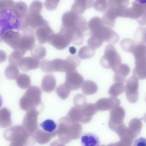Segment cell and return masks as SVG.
<instances>
[{"mask_svg": "<svg viewBox=\"0 0 146 146\" xmlns=\"http://www.w3.org/2000/svg\"><path fill=\"white\" fill-rule=\"evenodd\" d=\"M62 26L72 33V42L75 45L82 44L84 34L88 29L87 22L84 17L72 11H68L62 15Z\"/></svg>", "mask_w": 146, "mask_h": 146, "instance_id": "obj_1", "label": "cell"}, {"mask_svg": "<svg viewBox=\"0 0 146 146\" xmlns=\"http://www.w3.org/2000/svg\"><path fill=\"white\" fill-rule=\"evenodd\" d=\"M91 36L96 38L102 42H107L115 44L119 40L118 34L111 28L105 25L102 19L98 17L92 18L88 23Z\"/></svg>", "mask_w": 146, "mask_h": 146, "instance_id": "obj_2", "label": "cell"}, {"mask_svg": "<svg viewBox=\"0 0 146 146\" xmlns=\"http://www.w3.org/2000/svg\"><path fill=\"white\" fill-rule=\"evenodd\" d=\"M80 64V58L76 55H72L68 56L66 60L56 59L53 60H43L40 62L39 67L45 72H67L69 70L76 69Z\"/></svg>", "mask_w": 146, "mask_h": 146, "instance_id": "obj_3", "label": "cell"}, {"mask_svg": "<svg viewBox=\"0 0 146 146\" xmlns=\"http://www.w3.org/2000/svg\"><path fill=\"white\" fill-rule=\"evenodd\" d=\"M42 90L36 86H30L19 101L21 108L24 111L36 109L42 105Z\"/></svg>", "mask_w": 146, "mask_h": 146, "instance_id": "obj_4", "label": "cell"}, {"mask_svg": "<svg viewBox=\"0 0 146 146\" xmlns=\"http://www.w3.org/2000/svg\"><path fill=\"white\" fill-rule=\"evenodd\" d=\"M132 54L135 59V66L133 71V75L139 80L146 79V45L139 44L135 46Z\"/></svg>", "mask_w": 146, "mask_h": 146, "instance_id": "obj_5", "label": "cell"}, {"mask_svg": "<svg viewBox=\"0 0 146 146\" xmlns=\"http://www.w3.org/2000/svg\"><path fill=\"white\" fill-rule=\"evenodd\" d=\"M122 64L121 58L112 44H109L105 48L104 54L100 60V64L104 68H111L115 72Z\"/></svg>", "mask_w": 146, "mask_h": 146, "instance_id": "obj_6", "label": "cell"}, {"mask_svg": "<svg viewBox=\"0 0 146 146\" xmlns=\"http://www.w3.org/2000/svg\"><path fill=\"white\" fill-rule=\"evenodd\" d=\"M3 136L7 141L18 142L24 146L28 145V134L23 126H15L7 129L3 132Z\"/></svg>", "mask_w": 146, "mask_h": 146, "instance_id": "obj_7", "label": "cell"}, {"mask_svg": "<svg viewBox=\"0 0 146 146\" xmlns=\"http://www.w3.org/2000/svg\"><path fill=\"white\" fill-rule=\"evenodd\" d=\"M72 33L62 26L60 32L53 34L49 43L56 49L62 50L67 47L72 42Z\"/></svg>", "mask_w": 146, "mask_h": 146, "instance_id": "obj_8", "label": "cell"}, {"mask_svg": "<svg viewBox=\"0 0 146 146\" xmlns=\"http://www.w3.org/2000/svg\"><path fill=\"white\" fill-rule=\"evenodd\" d=\"M139 79L133 75L126 82V92L127 100L129 103L135 104L139 100Z\"/></svg>", "mask_w": 146, "mask_h": 146, "instance_id": "obj_9", "label": "cell"}, {"mask_svg": "<svg viewBox=\"0 0 146 146\" xmlns=\"http://www.w3.org/2000/svg\"><path fill=\"white\" fill-rule=\"evenodd\" d=\"M22 36L19 45V49L26 53L31 50L35 46L36 38L33 30L30 27L22 31Z\"/></svg>", "mask_w": 146, "mask_h": 146, "instance_id": "obj_10", "label": "cell"}, {"mask_svg": "<svg viewBox=\"0 0 146 146\" xmlns=\"http://www.w3.org/2000/svg\"><path fill=\"white\" fill-rule=\"evenodd\" d=\"M84 78L76 69H72L66 73L65 84L71 90L76 91L81 87Z\"/></svg>", "mask_w": 146, "mask_h": 146, "instance_id": "obj_11", "label": "cell"}, {"mask_svg": "<svg viewBox=\"0 0 146 146\" xmlns=\"http://www.w3.org/2000/svg\"><path fill=\"white\" fill-rule=\"evenodd\" d=\"M44 20L40 13L28 10L21 31H23L28 27L33 30L36 29L44 23Z\"/></svg>", "mask_w": 146, "mask_h": 146, "instance_id": "obj_12", "label": "cell"}, {"mask_svg": "<svg viewBox=\"0 0 146 146\" xmlns=\"http://www.w3.org/2000/svg\"><path fill=\"white\" fill-rule=\"evenodd\" d=\"M22 36L19 31L13 30H7L0 35L1 40L14 50L19 49Z\"/></svg>", "mask_w": 146, "mask_h": 146, "instance_id": "obj_13", "label": "cell"}, {"mask_svg": "<svg viewBox=\"0 0 146 146\" xmlns=\"http://www.w3.org/2000/svg\"><path fill=\"white\" fill-rule=\"evenodd\" d=\"M54 33V32L50 28L48 22L45 20L35 32L36 38L40 44L49 42Z\"/></svg>", "mask_w": 146, "mask_h": 146, "instance_id": "obj_14", "label": "cell"}, {"mask_svg": "<svg viewBox=\"0 0 146 146\" xmlns=\"http://www.w3.org/2000/svg\"><path fill=\"white\" fill-rule=\"evenodd\" d=\"M132 7L127 8L124 13V18H129L132 19H139L144 14L145 10L143 4L134 1L132 3Z\"/></svg>", "mask_w": 146, "mask_h": 146, "instance_id": "obj_15", "label": "cell"}, {"mask_svg": "<svg viewBox=\"0 0 146 146\" xmlns=\"http://www.w3.org/2000/svg\"><path fill=\"white\" fill-rule=\"evenodd\" d=\"M121 101L116 97H112L110 98H103L97 101L95 106L96 108L101 110H110L119 106Z\"/></svg>", "mask_w": 146, "mask_h": 146, "instance_id": "obj_16", "label": "cell"}, {"mask_svg": "<svg viewBox=\"0 0 146 146\" xmlns=\"http://www.w3.org/2000/svg\"><path fill=\"white\" fill-rule=\"evenodd\" d=\"M121 15L119 11L109 7L103 15L102 21L105 25L111 28L115 26V20L118 17H121Z\"/></svg>", "mask_w": 146, "mask_h": 146, "instance_id": "obj_17", "label": "cell"}, {"mask_svg": "<svg viewBox=\"0 0 146 146\" xmlns=\"http://www.w3.org/2000/svg\"><path fill=\"white\" fill-rule=\"evenodd\" d=\"M39 60L33 57L22 58L19 63V66L24 72H28L38 68L40 66Z\"/></svg>", "mask_w": 146, "mask_h": 146, "instance_id": "obj_18", "label": "cell"}, {"mask_svg": "<svg viewBox=\"0 0 146 146\" xmlns=\"http://www.w3.org/2000/svg\"><path fill=\"white\" fill-rule=\"evenodd\" d=\"M142 123L141 120L138 118L132 119L129 124L127 128L128 136L132 139H134L138 137L141 132Z\"/></svg>", "mask_w": 146, "mask_h": 146, "instance_id": "obj_19", "label": "cell"}, {"mask_svg": "<svg viewBox=\"0 0 146 146\" xmlns=\"http://www.w3.org/2000/svg\"><path fill=\"white\" fill-rule=\"evenodd\" d=\"M93 0H75L72 6L71 11L77 14H82L86 9L93 7Z\"/></svg>", "mask_w": 146, "mask_h": 146, "instance_id": "obj_20", "label": "cell"}, {"mask_svg": "<svg viewBox=\"0 0 146 146\" xmlns=\"http://www.w3.org/2000/svg\"><path fill=\"white\" fill-rule=\"evenodd\" d=\"M56 86V79L52 74H48L44 76L42 81V89L46 93H50L55 89Z\"/></svg>", "mask_w": 146, "mask_h": 146, "instance_id": "obj_21", "label": "cell"}, {"mask_svg": "<svg viewBox=\"0 0 146 146\" xmlns=\"http://www.w3.org/2000/svg\"><path fill=\"white\" fill-rule=\"evenodd\" d=\"M130 69L128 65L126 64H121L118 67L115 72L114 81L115 82H126V78L129 74Z\"/></svg>", "mask_w": 146, "mask_h": 146, "instance_id": "obj_22", "label": "cell"}, {"mask_svg": "<svg viewBox=\"0 0 146 146\" xmlns=\"http://www.w3.org/2000/svg\"><path fill=\"white\" fill-rule=\"evenodd\" d=\"M81 143L82 146H100L98 137L92 133H85L82 135Z\"/></svg>", "mask_w": 146, "mask_h": 146, "instance_id": "obj_23", "label": "cell"}, {"mask_svg": "<svg viewBox=\"0 0 146 146\" xmlns=\"http://www.w3.org/2000/svg\"><path fill=\"white\" fill-rule=\"evenodd\" d=\"M129 0H109V7L118 10L121 13V17L124 18L125 10L129 4Z\"/></svg>", "mask_w": 146, "mask_h": 146, "instance_id": "obj_24", "label": "cell"}, {"mask_svg": "<svg viewBox=\"0 0 146 146\" xmlns=\"http://www.w3.org/2000/svg\"><path fill=\"white\" fill-rule=\"evenodd\" d=\"M11 116V111L8 108H3L0 110V128H6L12 125Z\"/></svg>", "mask_w": 146, "mask_h": 146, "instance_id": "obj_25", "label": "cell"}, {"mask_svg": "<svg viewBox=\"0 0 146 146\" xmlns=\"http://www.w3.org/2000/svg\"><path fill=\"white\" fill-rule=\"evenodd\" d=\"M81 89L84 94L86 95H91L97 93L98 87L94 82L91 80H86L83 81Z\"/></svg>", "mask_w": 146, "mask_h": 146, "instance_id": "obj_26", "label": "cell"}, {"mask_svg": "<svg viewBox=\"0 0 146 146\" xmlns=\"http://www.w3.org/2000/svg\"><path fill=\"white\" fill-rule=\"evenodd\" d=\"M37 115L36 109H32L28 110L23 119V125L26 127L31 128L33 123L36 121Z\"/></svg>", "mask_w": 146, "mask_h": 146, "instance_id": "obj_27", "label": "cell"}, {"mask_svg": "<svg viewBox=\"0 0 146 146\" xmlns=\"http://www.w3.org/2000/svg\"><path fill=\"white\" fill-rule=\"evenodd\" d=\"M126 86L124 83L116 82L111 85L109 90V94L112 97H117L124 92Z\"/></svg>", "mask_w": 146, "mask_h": 146, "instance_id": "obj_28", "label": "cell"}, {"mask_svg": "<svg viewBox=\"0 0 146 146\" xmlns=\"http://www.w3.org/2000/svg\"><path fill=\"white\" fill-rule=\"evenodd\" d=\"M4 74L6 78L8 80L16 79L19 75V70L18 66L10 64L6 68Z\"/></svg>", "mask_w": 146, "mask_h": 146, "instance_id": "obj_29", "label": "cell"}, {"mask_svg": "<svg viewBox=\"0 0 146 146\" xmlns=\"http://www.w3.org/2000/svg\"><path fill=\"white\" fill-rule=\"evenodd\" d=\"M16 83L20 88L25 89L31 86V80L29 76L22 73L19 75L16 79Z\"/></svg>", "mask_w": 146, "mask_h": 146, "instance_id": "obj_30", "label": "cell"}, {"mask_svg": "<svg viewBox=\"0 0 146 146\" xmlns=\"http://www.w3.org/2000/svg\"><path fill=\"white\" fill-rule=\"evenodd\" d=\"M31 52L32 57L37 60H42L46 56V49L42 45H35Z\"/></svg>", "mask_w": 146, "mask_h": 146, "instance_id": "obj_31", "label": "cell"}, {"mask_svg": "<svg viewBox=\"0 0 146 146\" xmlns=\"http://www.w3.org/2000/svg\"><path fill=\"white\" fill-rule=\"evenodd\" d=\"M95 50L89 46H85L81 48L78 53V56L82 60L90 59L94 56Z\"/></svg>", "mask_w": 146, "mask_h": 146, "instance_id": "obj_32", "label": "cell"}, {"mask_svg": "<svg viewBox=\"0 0 146 146\" xmlns=\"http://www.w3.org/2000/svg\"><path fill=\"white\" fill-rule=\"evenodd\" d=\"M25 53L20 50H15L9 57V62L11 64L19 66L20 61L23 58Z\"/></svg>", "mask_w": 146, "mask_h": 146, "instance_id": "obj_33", "label": "cell"}, {"mask_svg": "<svg viewBox=\"0 0 146 146\" xmlns=\"http://www.w3.org/2000/svg\"><path fill=\"white\" fill-rule=\"evenodd\" d=\"M40 126L45 132L49 133L54 132L57 128V125L54 121L50 119L44 121L40 124Z\"/></svg>", "mask_w": 146, "mask_h": 146, "instance_id": "obj_34", "label": "cell"}, {"mask_svg": "<svg viewBox=\"0 0 146 146\" xmlns=\"http://www.w3.org/2000/svg\"><path fill=\"white\" fill-rule=\"evenodd\" d=\"M122 48L126 52L132 53L136 44L135 42L130 38H127L123 39L120 43Z\"/></svg>", "mask_w": 146, "mask_h": 146, "instance_id": "obj_35", "label": "cell"}, {"mask_svg": "<svg viewBox=\"0 0 146 146\" xmlns=\"http://www.w3.org/2000/svg\"><path fill=\"white\" fill-rule=\"evenodd\" d=\"M56 92L61 99L66 100L70 95L71 90L66 86L65 83H63L57 87Z\"/></svg>", "mask_w": 146, "mask_h": 146, "instance_id": "obj_36", "label": "cell"}, {"mask_svg": "<svg viewBox=\"0 0 146 146\" xmlns=\"http://www.w3.org/2000/svg\"><path fill=\"white\" fill-rule=\"evenodd\" d=\"M94 8L98 12H103L106 11L109 8L108 0H95L93 4Z\"/></svg>", "mask_w": 146, "mask_h": 146, "instance_id": "obj_37", "label": "cell"}, {"mask_svg": "<svg viewBox=\"0 0 146 146\" xmlns=\"http://www.w3.org/2000/svg\"><path fill=\"white\" fill-rule=\"evenodd\" d=\"M135 40L139 44H146V27H140L136 31Z\"/></svg>", "mask_w": 146, "mask_h": 146, "instance_id": "obj_38", "label": "cell"}, {"mask_svg": "<svg viewBox=\"0 0 146 146\" xmlns=\"http://www.w3.org/2000/svg\"><path fill=\"white\" fill-rule=\"evenodd\" d=\"M14 3L13 0H0V14L4 11L12 8Z\"/></svg>", "mask_w": 146, "mask_h": 146, "instance_id": "obj_39", "label": "cell"}, {"mask_svg": "<svg viewBox=\"0 0 146 146\" xmlns=\"http://www.w3.org/2000/svg\"><path fill=\"white\" fill-rule=\"evenodd\" d=\"M60 0H45L44 7L47 10L49 11L55 10L57 8Z\"/></svg>", "mask_w": 146, "mask_h": 146, "instance_id": "obj_40", "label": "cell"}, {"mask_svg": "<svg viewBox=\"0 0 146 146\" xmlns=\"http://www.w3.org/2000/svg\"><path fill=\"white\" fill-rule=\"evenodd\" d=\"M43 8L42 3L40 1L36 0L32 2L28 10L33 12L41 13Z\"/></svg>", "mask_w": 146, "mask_h": 146, "instance_id": "obj_41", "label": "cell"}, {"mask_svg": "<svg viewBox=\"0 0 146 146\" xmlns=\"http://www.w3.org/2000/svg\"><path fill=\"white\" fill-rule=\"evenodd\" d=\"M74 102L76 106L81 107L86 104V99L83 94H78L75 96L74 99Z\"/></svg>", "mask_w": 146, "mask_h": 146, "instance_id": "obj_42", "label": "cell"}, {"mask_svg": "<svg viewBox=\"0 0 146 146\" xmlns=\"http://www.w3.org/2000/svg\"><path fill=\"white\" fill-rule=\"evenodd\" d=\"M134 146H146V139L141 137L135 141Z\"/></svg>", "mask_w": 146, "mask_h": 146, "instance_id": "obj_43", "label": "cell"}, {"mask_svg": "<svg viewBox=\"0 0 146 146\" xmlns=\"http://www.w3.org/2000/svg\"><path fill=\"white\" fill-rule=\"evenodd\" d=\"M7 59V54L3 50H0V63H2L6 61Z\"/></svg>", "mask_w": 146, "mask_h": 146, "instance_id": "obj_44", "label": "cell"}, {"mask_svg": "<svg viewBox=\"0 0 146 146\" xmlns=\"http://www.w3.org/2000/svg\"><path fill=\"white\" fill-rule=\"evenodd\" d=\"M76 49L75 47L72 46V47H71L69 48V52H70V53L74 55V54H75V53H76Z\"/></svg>", "mask_w": 146, "mask_h": 146, "instance_id": "obj_45", "label": "cell"}, {"mask_svg": "<svg viewBox=\"0 0 146 146\" xmlns=\"http://www.w3.org/2000/svg\"><path fill=\"white\" fill-rule=\"evenodd\" d=\"M23 145L20 143H18V142H11V144H10L9 146H23Z\"/></svg>", "mask_w": 146, "mask_h": 146, "instance_id": "obj_46", "label": "cell"}, {"mask_svg": "<svg viewBox=\"0 0 146 146\" xmlns=\"http://www.w3.org/2000/svg\"><path fill=\"white\" fill-rule=\"evenodd\" d=\"M135 1L140 4H146V0H135Z\"/></svg>", "mask_w": 146, "mask_h": 146, "instance_id": "obj_47", "label": "cell"}, {"mask_svg": "<svg viewBox=\"0 0 146 146\" xmlns=\"http://www.w3.org/2000/svg\"><path fill=\"white\" fill-rule=\"evenodd\" d=\"M3 104V100L1 96L0 95V109L1 107L2 106Z\"/></svg>", "mask_w": 146, "mask_h": 146, "instance_id": "obj_48", "label": "cell"}, {"mask_svg": "<svg viewBox=\"0 0 146 146\" xmlns=\"http://www.w3.org/2000/svg\"><path fill=\"white\" fill-rule=\"evenodd\" d=\"M143 120H144V121L146 123V113L145 114V115H144V117L143 118Z\"/></svg>", "mask_w": 146, "mask_h": 146, "instance_id": "obj_49", "label": "cell"}, {"mask_svg": "<svg viewBox=\"0 0 146 146\" xmlns=\"http://www.w3.org/2000/svg\"><path fill=\"white\" fill-rule=\"evenodd\" d=\"M1 36H0V43H1Z\"/></svg>", "mask_w": 146, "mask_h": 146, "instance_id": "obj_50", "label": "cell"}, {"mask_svg": "<svg viewBox=\"0 0 146 146\" xmlns=\"http://www.w3.org/2000/svg\"></svg>", "mask_w": 146, "mask_h": 146, "instance_id": "obj_51", "label": "cell"}]
</instances>
